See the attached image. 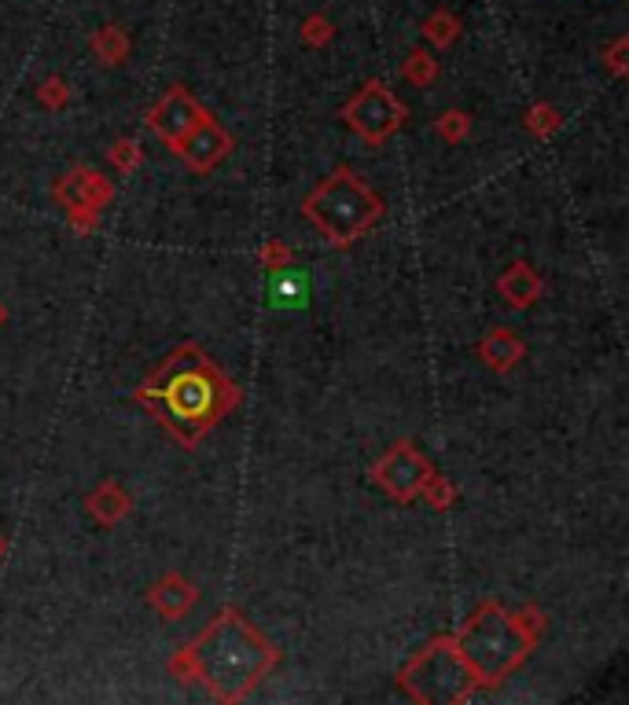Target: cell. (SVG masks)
I'll list each match as a JSON object with an SVG mask.
<instances>
[{
    "instance_id": "1",
    "label": "cell",
    "mask_w": 629,
    "mask_h": 705,
    "mask_svg": "<svg viewBox=\"0 0 629 705\" xmlns=\"http://www.w3.org/2000/svg\"><path fill=\"white\" fill-rule=\"evenodd\" d=\"M545 610H505L497 599L475 606V614L450 635L416 651L398 673V684L423 705H464L478 691H494L534 654L545 635Z\"/></svg>"
},
{
    "instance_id": "2",
    "label": "cell",
    "mask_w": 629,
    "mask_h": 705,
    "mask_svg": "<svg viewBox=\"0 0 629 705\" xmlns=\"http://www.w3.org/2000/svg\"><path fill=\"white\" fill-rule=\"evenodd\" d=\"M277 665L280 651L236 606L217 610L207 629L169 657V673L181 684H199L217 702H244L255 695Z\"/></svg>"
},
{
    "instance_id": "3",
    "label": "cell",
    "mask_w": 629,
    "mask_h": 705,
    "mask_svg": "<svg viewBox=\"0 0 629 705\" xmlns=\"http://www.w3.org/2000/svg\"><path fill=\"white\" fill-rule=\"evenodd\" d=\"M155 423H163L185 448H196L203 434L239 404V386L217 367L196 342L177 345L174 356L133 393Z\"/></svg>"
},
{
    "instance_id": "4",
    "label": "cell",
    "mask_w": 629,
    "mask_h": 705,
    "mask_svg": "<svg viewBox=\"0 0 629 705\" xmlns=\"http://www.w3.org/2000/svg\"><path fill=\"white\" fill-rule=\"evenodd\" d=\"M383 199L350 166H336L302 199V217L331 247H353L383 221Z\"/></svg>"
},
{
    "instance_id": "5",
    "label": "cell",
    "mask_w": 629,
    "mask_h": 705,
    "mask_svg": "<svg viewBox=\"0 0 629 705\" xmlns=\"http://www.w3.org/2000/svg\"><path fill=\"white\" fill-rule=\"evenodd\" d=\"M339 118L347 122L350 133L361 136L369 147H383L405 125L409 107L386 89V81L369 77L347 103H342Z\"/></svg>"
},
{
    "instance_id": "6",
    "label": "cell",
    "mask_w": 629,
    "mask_h": 705,
    "mask_svg": "<svg viewBox=\"0 0 629 705\" xmlns=\"http://www.w3.org/2000/svg\"><path fill=\"white\" fill-rule=\"evenodd\" d=\"M431 470H434L431 459L405 437V442H398L394 448H386V453L372 464L369 474L394 504H413V500H420V489H423V481L431 478Z\"/></svg>"
},
{
    "instance_id": "7",
    "label": "cell",
    "mask_w": 629,
    "mask_h": 705,
    "mask_svg": "<svg viewBox=\"0 0 629 705\" xmlns=\"http://www.w3.org/2000/svg\"><path fill=\"white\" fill-rule=\"evenodd\" d=\"M207 118H210V111L203 107V103L192 96L185 85H169L163 96L155 100V107L147 111L144 125L169 147V152H174V147Z\"/></svg>"
},
{
    "instance_id": "8",
    "label": "cell",
    "mask_w": 629,
    "mask_h": 705,
    "mask_svg": "<svg viewBox=\"0 0 629 705\" xmlns=\"http://www.w3.org/2000/svg\"><path fill=\"white\" fill-rule=\"evenodd\" d=\"M233 147H236L233 133H228L225 125L210 114L207 122H199L196 129H192L185 141L174 147V155L185 162L192 173H214L228 155H233Z\"/></svg>"
},
{
    "instance_id": "9",
    "label": "cell",
    "mask_w": 629,
    "mask_h": 705,
    "mask_svg": "<svg viewBox=\"0 0 629 705\" xmlns=\"http://www.w3.org/2000/svg\"><path fill=\"white\" fill-rule=\"evenodd\" d=\"M52 199L66 210H107L114 203V180H107L96 166H74L52 184Z\"/></svg>"
},
{
    "instance_id": "10",
    "label": "cell",
    "mask_w": 629,
    "mask_h": 705,
    "mask_svg": "<svg viewBox=\"0 0 629 705\" xmlns=\"http://www.w3.org/2000/svg\"><path fill=\"white\" fill-rule=\"evenodd\" d=\"M196 603H199V588L192 584L188 577H181V573L158 577V581L147 588V606H152L155 614L166 618V621L188 618L192 610H196Z\"/></svg>"
},
{
    "instance_id": "11",
    "label": "cell",
    "mask_w": 629,
    "mask_h": 705,
    "mask_svg": "<svg viewBox=\"0 0 629 705\" xmlns=\"http://www.w3.org/2000/svg\"><path fill=\"white\" fill-rule=\"evenodd\" d=\"M475 353H478V361L489 367V372L505 375L526 356V342L512 328H489L483 339H478Z\"/></svg>"
},
{
    "instance_id": "12",
    "label": "cell",
    "mask_w": 629,
    "mask_h": 705,
    "mask_svg": "<svg viewBox=\"0 0 629 705\" xmlns=\"http://www.w3.org/2000/svg\"><path fill=\"white\" fill-rule=\"evenodd\" d=\"M497 294L505 298V302L512 309H530L537 305V298L545 294V283H542V276H537V269L530 261H512L505 272L497 276Z\"/></svg>"
},
{
    "instance_id": "13",
    "label": "cell",
    "mask_w": 629,
    "mask_h": 705,
    "mask_svg": "<svg viewBox=\"0 0 629 705\" xmlns=\"http://www.w3.org/2000/svg\"><path fill=\"white\" fill-rule=\"evenodd\" d=\"M85 511H89L93 522L111 529V526H118L122 518L133 511V496L122 489L118 478H104L93 493L85 496Z\"/></svg>"
},
{
    "instance_id": "14",
    "label": "cell",
    "mask_w": 629,
    "mask_h": 705,
    "mask_svg": "<svg viewBox=\"0 0 629 705\" xmlns=\"http://www.w3.org/2000/svg\"><path fill=\"white\" fill-rule=\"evenodd\" d=\"M310 276L299 272L295 265L269 272V302L272 309H306L310 305Z\"/></svg>"
},
{
    "instance_id": "15",
    "label": "cell",
    "mask_w": 629,
    "mask_h": 705,
    "mask_svg": "<svg viewBox=\"0 0 629 705\" xmlns=\"http://www.w3.org/2000/svg\"><path fill=\"white\" fill-rule=\"evenodd\" d=\"M89 52H93L104 66H122L133 55V38H130V30L118 27V22H107V27L93 30Z\"/></svg>"
},
{
    "instance_id": "16",
    "label": "cell",
    "mask_w": 629,
    "mask_h": 705,
    "mask_svg": "<svg viewBox=\"0 0 629 705\" xmlns=\"http://www.w3.org/2000/svg\"><path fill=\"white\" fill-rule=\"evenodd\" d=\"M423 38H427V44H434V49H453V41L461 38V19L453 15L450 8H434L427 19H423Z\"/></svg>"
},
{
    "instance_id": "17",
    "label": "cell",
    "mask_w": 629,
    "mask_h": 705,
    "mask_svg": "<svg viewBox=\"0 0 629 705\" xmlns=\"http://www.w3.org/2000/svg\"><path fill=\"white\" fill-rule=\"evenodd\" d=\"M439 60H434V55L427 52V49H413L405 55V63H402V74H405V81L409 85H416V89H427V85H434V81H439Z\"/></svg>"
},
{
    "instance_id": "18",
    "label": "cell",
    "mask_w": 629,
    "mask_h": 705,
    "mask_svg": "<svg viewBox=\"0 0 629 705\" xmlns=\"http://www.w3.org/2000/svg\"><path fill=\"white\" fill-rule=\"evenodd\" d=\"M523 122H526V133L537 136V141H548L553 133L564 129V114H559L553 103H534Z\"/></svg>"
},
{
    "instance_id": "19",
    "label": "cell",
    "mask_w": 629,
    "mask_h": 705,
    "mask_svg": "<svg viewBox=\"0 0 629 705\" xmlns=\"http://www.w3.org/2000/svg\"><path fill=\"white\" fill-rule=\"evenodd\" d=\"M71 96H74V89H71V81H66L63 74L44 77L41 85H38V103H41L44 111H63V107H71Z\"/></svg>"
},
{
    "instance_id": "20",
    "label": "cell",
    "mask_w": 629,
    "mask_h": 705,
    "mask_svg": "<svg viewBox=\"0 0 629 705\" xmlns=\"http://www.w3.org/2000/svg\"><path fill=\"white\" fill-rule=\"evenodd\" d=\"M299 38L306 49H324V44H331V38H336V22H331L324 11H313V15L302 19Z\"/></svg>"
},
{
    "instance_id": "21",
    "label": "cell",
    "mask_w": 629,
    "mask_h": 705,
    "mask_svg": "<svg viewBox=\"0 0 629 705\" xmlns=\"http://www.w3.org/2000/svg\"><path fill=\"white\" fill-rule=\"evenodd\" d=\"M420 496L423 500H427L434 511H450V507L456 504V485L445 478V474H439V470H431V478L423 481V489H420Z\"/></svg>"
},
{
    "instance_id": "22",
    "label": "cell",
    "mask_w": 629,
    "mask_h": 705,
    "mask_svg": "<svg viewBox=\"0 0 629 705\" xmlns=\"http://www.w3.org/2000/svg\"><path fill=\"white\" fill-rule=\"evenodd\" d=\"M107 158H111V166L122 173V177H130V173L141 169L144 152H141V144H136V141H130V136H122V141H114V144H111Z\"/></svg>"
},
{
    "instance_id": "23",
    "label": "cell",
    "mask_w": 629,
    "mask_h": 705,
    "mask_svg": "<svg viewBox=\"0 0 629 705\" xmlns=\"http://www.w3.org/2000/svg\"><path fill=\"white\" fill-rule=\"evenodd\" d=\"M434 129H439V136H442L445 144H461V141H467V136H472V114L445 111V114H439Z\"/></svg>"
},
{
    "instance_id": "24",
    "label": "cell",
    "mask_w": 629,
    "mask_h": 705,
    "mask_svg": "<svg viewBox=\"0 0 629 705\" xmlns=\"http://www.w3.org/2000/svg\"><path fill=\"white\" fill-rule=\"evenodd\" d=\"M258 261H261V269H266V272L288 269V265H295V250L283 239H269L266 247L258 250Z\"/></svg>"
},
{
    "instance_id": "25",
    "label": "cell",
    "mask_w": 629,
    "mask_h": 705,
    "mask_svg": "<svg viewBox=\"0 0 629 705\" xmlns=\"http://www.w3.org/2000/svg\"><path fill=\"white\" fill-rule=\"evenodd\" d=\"M626 52H629V38H626V33H619V38H615V41L608 44V49H604V63H608V71H611L615 77H626V74H629Z\"/></svg>"
},
{
    "instance_id": "26",
    "label": "cell",
    "mask_w": 629,
    "mask_h": 705,
    "mask_svg": "<svg viewBox=\"0 0 629 705\" xmlns=\"http://www.w3.org/2000/svg\"><path fill=\"white\" fill-rule=\"evenodd\" d=\"M100 221H104V210H89V206H82V210H66V225L74 228V232H96Z\"/></svg>"
},
{
    "instance_id": "27",
    "label": "cell",
    "mask_w": 629,
    "mask_h": 705,
    "mask_svg": "<svg viewBox=\"0 0 629 705\" xmlns=\"http://www.w3.org/2000/svg\"><path fill=\"white\" fill-rule=\"evenodd\" d=\"M4 323H8V305L0 302V328H4Z\"/></svg>"
},
{
    "instance_id": "28",
    "label": "cell",
    "mask_w": 629,
    "mask_h": 705,
    "mask_svg": "<svg viewBox=\"0 0 629 705\" xmlns=\"http://www.w3.org/2000/svg\"><path fill=\"white\" fill-rule=\"evenodd\" d=\"M4 551H8V537L0 533V559H4Z\"/></svg>"
}]
</instances>
